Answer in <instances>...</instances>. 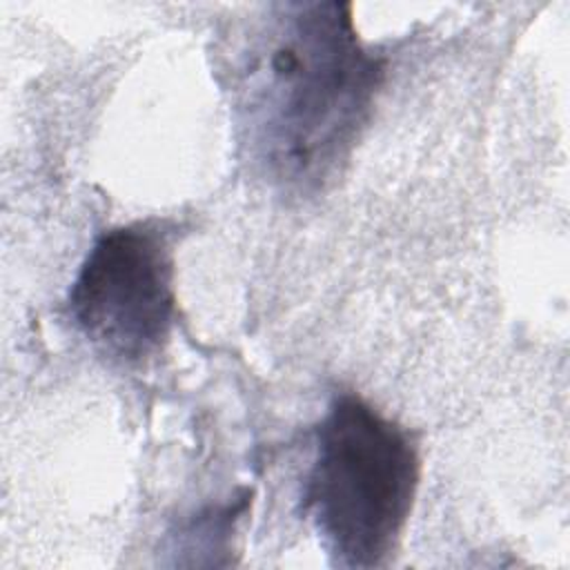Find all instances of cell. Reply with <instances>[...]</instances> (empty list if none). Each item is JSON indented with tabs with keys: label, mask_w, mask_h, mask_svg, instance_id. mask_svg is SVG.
I'll return each instance as SVG.
<instances>
[{
	"label": "cell",
	"mask_w": 570,
	"mask_h": 570,
	"mask_svg": "<svg viewBox=\"0 0 570 570\" xmlns=\"http://www.w3.org/2000/svg\"><path fill=\"white\" fill-rule=\"evenodd\" d=\"M421 479L419 445L354 392L336 394L314 428L303 510L334 568L372 570L392 559Z\"/></svg>",
	"instance_id": "cell-2"
},
{
	"label": "cell",
	"mask_w": 570,
	"mask_h": 570,
	"mask_svg": "<svg viewBox=\"0 0 570 570\" xmlns=\"http://www.w3.org/2000/svg\"><path fill=\"white\" fill-rule=\"evenodd\" d=\"M236 71L254 160L281 189L312 194L361 138L385 60L358 38L350 2H285L252 33Z\"/></svg>",
	"instance_id": "cell-1"
},
{
	"label": "cell",
	"mask_w": 570,
	"mask_h": 570,
	"mask_svg": "<svg viewBox=\"0 0 570 570\" xmlns=\"http://www.w3.org/2000/svg\"><path fill=\"white\" fill-rule=\"evenodd\" d=\"M174 247L165 223L102 232L67 296L76 330L107 361L140 365L163 350L176 314Z\"/></svg>",
	"instance_id": "cell-3"
}]
</instances>
